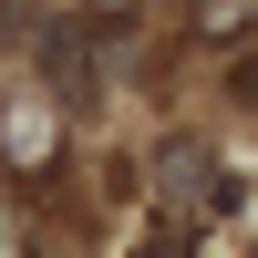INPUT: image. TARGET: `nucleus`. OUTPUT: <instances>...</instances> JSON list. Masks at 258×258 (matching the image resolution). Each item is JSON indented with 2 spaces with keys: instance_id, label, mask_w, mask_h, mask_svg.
<instances>
[{
  "instance_id": "nucleus-1",
  "label": "nucleus",
  "mask_w": 258,
  "mask_h": 258,
  "mask_svg": "<svg viewBox=\"0 0 258 258\" xmlns=\"http://www.w3.org/2000/svg\"><path fill=\"white\" fill-rule=\"evenodd\" d=\"M11 155L21 165H52V114H11Z\"/></svg>"
}]
</instances>
